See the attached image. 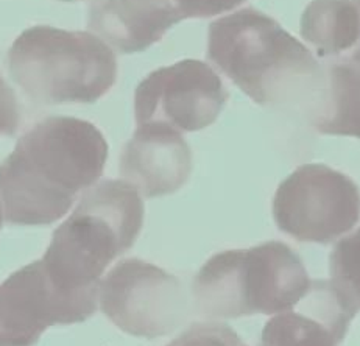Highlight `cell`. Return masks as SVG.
I'll return each instance as SVG.
<instances>
[{"label":"cell","instance_id":"19","mask_svg":"<svg viewBox=\"0 0 360 346\" xmlns=\"http://www.w3.org/2000/svg\"><path fill=\"white\" fill-rule=\"evenodd\" d=\"M4 225V206H2V201H0V229H2Z\"/></svg>","mask_w":360,"mask_h":346},{"label":"cell","instance_id":"1","mask_svg":"<svg viewBox=\"0 0 360 346\" xmlns=\"http://www.w3.org/2000/svg\"><path fill=\"white\" fill-rule=\"evenodd\" d=\"M108 142L91 122L50 115L20 136L0 164V201L10 225L47 226L98 181Z\"/></svg>","mask_w":360,"mask_h":346},{"label":"cell","instance_id":"8","mask_svg":"<svg viewBox=\"0 0 360 346\" xmlns=\"http://www.w3.org/2000/svg\"><path fill=\"white\" fill-rule=\"evenodd\" d=\"M228 97L210 64L184 60L143 78L134 92V117L138 125L164 124L178 132H198L217 120Z\"/></svg>","mask_w":360,"mask_h":346},{"label":"cell","instance_id":"13","mask_svg":"<svg viewBox=\"0 0 360 346\" xmlns=\"http://www.w3.org/2000/svg\"><path fill=\"white\" fill-rule=\"evenodd\" d=\"M309 122L319 133L360 139V49L338 56L321 70L319 98Z\"/></svg>","mask_w":360,"mask_h":346},{"label":"cell","instance_id":"18","mask_svg":"<svg viewBox=\"0 0 360 346\" xmlns=\"http://www.w3.org/2000/svg\"><path fill=\"white\" fill-rule=\"evenodd\" d=\"M243 2L245 0H184L189 18H212L231 11Z\"/></svg>","mask_w":360,"mask_h":346},{"label":"cell","instance_id":"7","mask_svg":"<svg viewBox=\"0 0 360 346\" xmlns=\"http://www.w3.org/2000/svg\"><path fill=\"white\" fill-rule=\"evenodd\" d=\"M98 302L119 329L143 338L169 335L189 314L181 281L138 257L112 267L100 283Z\"/></svg>","mask_w":360,"mask_h":346},{"label":"cell","instance_id":"4","mask_svg":"<svg viewBox=\"0 0 360 346\" xmlns=\"http://www.w3.org/2000/svg\"><path fill=\"white\" fill-rule=\"evenodd\" d=\"M309 286L301 257L271 241L214 255L193 279V307L206 320L273 315L297 305Z\"/></svg>","mask_w":360,"mask_h":346},{"label":"cell","instance_id":"17","mask_svg":"<svg viewBox=\"0 0 360 346\" xmlns=\"http://www.w3.org/2000/svg\"><path fill=\"white\" fill-rule=\"evenodd\" d=\"M20 125V106L11 86L0 75V136H11Z\"/></svg>","mask_w":360,"mask_h":346},{"label":"cell","instance_id":"2","mask_svg":"<svg viewBox=\"0 0 360 346\" xmlns=\"http://www.w3.org/2000/svg\"><path fill=\"white\" fill-rule=\"evenodd\" d=\"M142 225L143 201L131 184L96 183L55 229L41 259L47 276L64 292H98L105 270L133 247Z\"/></svg>","mask_w":360,"mask_h":346},{"label":"cell","instance_id":"16","mask_svg":"<svg viewBox=\"0 0 360 346\" xmlns=\"http://www.w3.org/2000/svg\"><path fill=\"white\" fill-rule=\"evenodd\" d=\"M165 346H248L240 337L223 323L205 321L187 328L181 335Z\"/></svg>","mask_w":360,"mask_h":346},{"label":"cell","instance_id":"3","mask_svg":"<svg viewBox=\"0 0 360 346\" xmlns=\"http://www.w3.org/2000/svg\"><path fill=\"white\" fill-rule=\"evenodd\" d=\"M207 58L257 105L285 102L321 80L311 50L253 6L214 20Z\"/></svg>","mask_w":360,"mask_h":346},{"label":"cell","instance_id":"6","mask_svg":"<svg viewBox=\"0 0 360 346\" xmlns=\"http://www.w3.org/2000/svg\"><path fill=\"white\" fill-rule=\"evenodd\" d=\"M273 219L298 242L330 243L359 223L360 189L325 164L300 165L279 184Z\"/></svg>","mask_w":360,"mask_h":346},{"label":"cell","instance_id":"10","mask_svg":"<svg viewBox=\"0 0 360 346\" xmlns=\"http://www.w3.org/2000/svg\"><path fill=\"white\" fill-rule=\"evenodd\" d=\"M120 175L146 198L170 196L192 173V151L181 132L164 124L138 125L120 153Z\"/></svg>","mask_w":360,"mask_h":346},{"label":"cell","instance_id":"15","mask_svg":"<svg viewBox=\"0 0 360 346\" xmlns=\"http://www.w3.org/2000/svg\"><path fill=\"white\" fill-rule=\"evenodd\" d=\"M330 284L352 314L360 312V228L338 241L329 257Z\"/></svg>","mask_w":360,"mask_h":346},{"label":"cell","instance_id":"9","mask_svg":"<svg viewBox=\"0 0 360 346\" xmlns=\"http://www.w3.org/2000/svg\"><path fill=\"white\" fill-rule=\"evenodd\" d=\"M98 292L61 290L41 261L22 267L0 286V346H34L49 326L88 320Z\"/></svg>","mask_w":360,"mask_h":346},{"label":"cell","instance_id":"20","mask_svg":"<svg viewBox=\"0 0 360 346\" xmlns=\"http://www.w3.org/2000/svg\"><path fill=\"white\" fill-rule=\"evenodd\" d=\"M61 2H75V0H61Z\"/></svg>","mask_w":360,"mask_h":346},{"label":"cell","instance_id":"5","mask_svg":"<svg viewBox=\"0 0 360 346\" xmlns=\"http://www.w3.org/2000/svg\"><path fill=\"white\" fill-rule=\"evenodd\" d=\"M11 80L36 105L94 103L117 78V58L89 32L36 25L20 33L6 55Z\"/></svg>","mask_w":360,"mask_h":346},{"label":"cell","instance_id":"11","mask_svg":"<svg viewBox=\"0 0 360 346\" xmlns=\"http://www.w3.org/2000/svg\"><path fill=\"white\" fill-rule=\"evenodd\" d=\"M189 19L184 0H92L88 25L119 53L143 52Z\"/></svg>","mask_w":360,"mask_h":346},{"label":"cell","instance_id":"14","mask_svg":"<svg viewBox=\"0 0 360 346\" xmlns=\"http://www.w3.org/2000/svg\"><path fill=\"white\" fill-rule=\"evenodd\" d=\"M301 36L320 58H338L360 42V13L354 0H312L301 18Z\"/></svg>","mask_w":360,"mask_h":346},{"label":"cell","instance_id":"12","mask_svg":"<svg viewBox=\"0 0 360 346\" xmlns=\"http://www.w3.org/2000/svg\"><path fill=\"white\" fill-rule=\"evenodd\" d=\"M354 316L330 281H311L297 305L265 324L261 346H338Z\"/></svg>","mask_w":360,"mask_h":346}]
</instances>
